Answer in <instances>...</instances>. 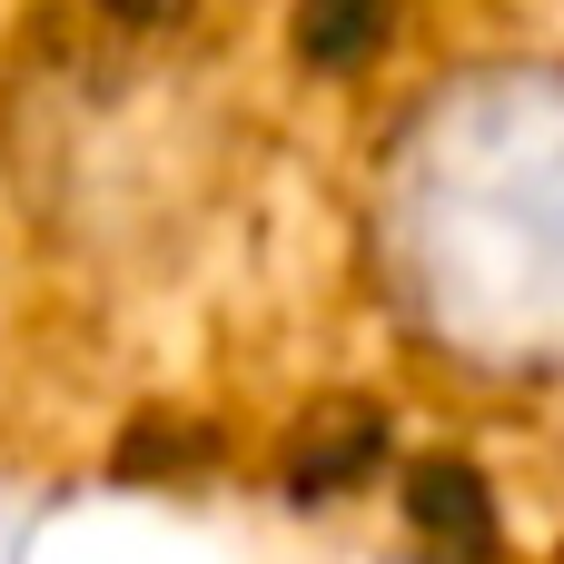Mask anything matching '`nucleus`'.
Masks as SVG:
<instances>
[{
	"instance_id": "f257e3e1",
	"label": "nucleus",
	"mask_w": 564,
	"mask_h": 564,
	"mask_svg": "<svg viewBox=\"0 0 564 564\" xmlns=\"http://www.w3.org/2000/svg\"><path fill=\"white\" fill-rule=\"evenodd\" d=\"M397 307L476 367H564V69L446 89L377 208Z\"/></svg>"
},
{
	"instance_id": "f03ea898",
	"label": "nucleus",
	"mask_w": 564,
	"mask_h": 564,
	"mask_svg": "<svg viewBox=\"0 0 564 564\" xmlns=\"http://www.w3.org/2000/svg\"><path fill=\"white\" fill-rule=\"evenodd\" d=\"M387 20H397V0H297V50H307V69H357V59H377Z\"/></svg>"
},
{
	"instance_id": "7ed1b4c3",
	"label": "nucleus",
	"mask_w": 564,
	"mask_h": 564,
	"mask_svg": "<svg viewBox=\"0 0 564 564\" xmlns=\"http://www.w3.org/2000/svg\"><path fill=\"white\" fill-rule=\"evenodd\" d=\"M406 516H416L436 545H486V486H476V466H456V456L416 466V476H406Z\"/></svg>"
},
{
	"instance_id": "20e7f679",
	"label": "nucleus",
	"mask_w": 564,
	"mask_h": 564,
	"mask_svg": "<svg viewBox=\"0 0 564 564\" xmlns=\"http://www.w3.org/2000/svg\"><path fill=\"white\" fill-rule=\"evenodd\" d=\"M357 466H377V416H337L327 436L297 446V476H307V486H347Z\"/></svg>"
}]
</instances>
